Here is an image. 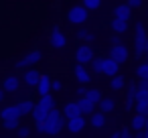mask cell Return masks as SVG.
Segmentation results:
<instances>
[{
    "label": "cell",
    "mask_w": 148,
    "mask_h": 138,
    "mask_svg": "<svg viewBox=\"0 0 148 138\" xmlns=\"http://www.w3.org/2000/svg\"><path fill=\"white\" fill-rule=\"evenodd\" d=\"M77 106H79V110H81V116H91V114L95 112V104L89 102L85 95L77 100Z\"/></svg>",
    "instance_id": "16"
},
{
    "label": "cell",
    "mask_w": 148,
    "mask_h": 138,
    "mask_svg": "<svg viewBox=\"0 0 148 138\" xmlns=\"http://www.w3.org/2000/svg\"><path fill=\"white\" fill-rule=\"evenodd\" d=\"M37 104H41V106H43V108H47L49 112H51V110H55V97H53L51 93H49V95H43Z\"/></svg>",
    "instance_id": "27"
},
{
    "label": "cell",
    "mask_w": 148,
    "mask_h": 138,
    "mask_svg": "<svg viewBox=\"0 0 148 138\" xmlns=\"http://www.w3.org/2000/svg\"><path fill=\"white\" fill-rule=\"evenodd\" d=\"M134 138H144V132H136V134H134Z\"/></svg>",
    "instance_id": "42"
},
{
    "label": "cell",
    "mask_w": 148,
    "mask_h": 138,
    "mask_svg": "<svg viewBox=\"0 0 148 138\" xmlns=\"http://www.w3.org/2000/svg\"><path fill=\"white\" fill-rule=\"evenodd\" d=\"M146 19H148V8H146Z\"/></svg>",
    "instance_id": "47"
},
{
    "label": "cell",
    "mask_w": 148,
    "mask_h": 138,
    "mask_svg": "<svg viewBox=\"0 0 148 138\" xmlns=\"http://www.w3.org/2000/svg\"><path fill=\"white\" fill-rule=\"evenodd\" d=\"M130 128H132L134 132H144V130H146V116L136 114V116L130 120Z\"/></svg>",
    "instance_id": "18"
},
{
    "label": "cell",
    "mask_w": 148,
    "mask_h": 138,
    "mask_svg": "<svg viewBox=\"0 0 148 138\" xmlns=\"http://www.w3.org/2000/svg\"><path fill=\"white\" fill-rule=\"evenodd\" d=\"M138 87H140V89H148V79H140Z\"/></svg>",
    "instance_id": "40"
},
{
    "label": "cell",
    "mask_w": 148,
    "mask_h": 138,
    "mask_svg": "<svg viewBox=\"0 0 148 138\" xmlns=\"http://www.w3.org/2000/svg\"><path fill=\"white\" fill-rule=\"evenodd\" d=\"M136 77L138 79H148V61L146 63H140L136 67Z\"/></svg>",
    "instance_id": "30"
},
{
    "label": "cell",
    "mask_w": 148,
    "mask_h": 138,
    "mask_svg": "<svg viewBox=\"0 0 148 138\" xmlns=\"http://www.w3.org/2000/svg\"><path fill=\"white\" fill-rule=\"evenodd\" d=\"M110 41H112V45H122V39H120V35H114Z\"/></svg>",
    "instance_id": "39"
},
{
    "label": "cell",
    "mask_w": 148,
    "mask_h": 138,
    "mask_svg": "<svg viewBox=\"0 0 148 138\" xmlns=\"http://www.w3.org/2000/svg\"><path fill=\"white\" fill-rule=\"evenodd\" d=\"M136 114H142V116H148V102L146 100H136Z\"/></svg>",
    "instance_id": "29"
},
{
    "label": "cell",
    "mask_w": 148,
    "mask_h": 138,
    "mask_svg": "<svg viewBox=\"0 0 148 138\" xmlns=\"http://www.w3.org/2000/svg\"><path fill=\"white\" fill-rule=\"evenodd\" d=\"M136 100H146V102H148V89H140V87H138V95H136Z\"/></svg>",
    "instance_id": "36"
},
{
    "label": "cell",
    "mask_w": 148,
    "mask_h": 138,
    "mask_svg": "<svg viewBox=\"0 0 148 138\" xmlns=\"http://www.w3.org/2000/svg\"><path fill=\"white\" fill-rule=\"evenodd\" d=\"M81 4L87 8V10H97L101 6V0H81Z\"/></svg>",
    "instance_id": "32"
},
{
    "label": "cell",
    "mask_w": 148,
    "mask_h": 138,
    "mask_svg": "<svg viewBox=\"0 0 148 138\" xmlns=\"http://www.w3.org/2000/svg\"><path fill=\"white\" fill-rule=\"evenodd\" d=\"M87 16H89V10L83 4H75V6H71L67 10V21L71 25H83L87 21Z\"/></svg>",
    "instance_id": "2"
},
{
    "label": "cell",
    "mask_w": 148,
    "mask_h": 138,
    "mask_svg": "<svg viewBox=\"0 0 148 138\" xmlns=\"http://www.w3.org/2000/svg\"><path fill=\"white\" fill-rule=\"evenodd\" d=\"M148 37V33H146V25L142 23V21H138L136 25H134V41H144Z\"/></svg>",
    "instance_id": "20"
},
{
    "label": "cell",
    "mask_w": 148,
    "mask_h": 138,
    "mask_svg": "<svg viewBox=\"0 0 148 138\" xmlns=\"http://www.w3.org/2000/svg\"><path fill=\"white\" fill-rule=\"evenodd\" d=\"M114 19H120V21H128V23H130V19H132V6H130L128 2L116 6V8H114Z\"/></svg>",
    "instance_id": "11"
},
{
    "label": "cell",
    "mask_w": 148,
    "mask_h": 138,
    "mask_svg": "<svg viewBox=\"0 0 148 138\" xmlns=\"http://www.w3.org/2000/svg\"><path fill=\"white\" fill-rule=\"evenodd\" d=\"M85 116H77V118H71V120H67V130L71 132V134H77V132H81L83 128H85Z\"/></svg>",
    "instance_id": "14"
},
{
    "label": "cell",
    "mask_w": 148,
    "mask_h": 138,
    "mask_svg": "<svg viewBox=\"0 0 148 138\" xmlns=\"http://www.w3.org/2000/svg\"><path fill=\"white\" fill-rule=\"evenodd\" d=\"M89 124H91L95 130H101V128L106 126V114H103V112H93V114L89 116Z\"/></svg>",
    "instance_id": "19"
},
{
    "label": "cell",
    "mask_w": 148,
    "mask_h": 138,
    "mask_svg": "<svg viewBox=\"0 0 148 138\" xmlns=\"http://www.w3.org/2000/svg\"><path fill=\"white\" fill-rule=\"evenodd\" d=\"M144 138H148V126H146V130H144Z\"/></svg>",
    "instance_id": "45"
},
{
    "label": "cell",
    "mask_w": 148,
    "mask_h": 138,
    "mask_svg": "<svg viewBox=\"0 0 148 138\" xmlns=\"http://www.w3.org/2000/svg\"><path fill=\"white\" fill-rule=\"evenodd\" d=\"M146 126H148V116H146Z\"/></svg>",
    "instance_id": "46"
},
{
    "label": "cell",
    "mask_w": 148,
    "mask_h": 138,
    "mask_svg": "<svg viewBox=\"0 0 148 138\" xmlns=\"http://www.w3.org/2000/svg\"><path fill=\"white\" fill-rule=\"evenodd\" d=\"M29 134H31V130H29L27 126H21V128L16 130V138H29Z\"/></svg>",
    "instance_id": "34"
},
{
    "label": "cell",
    "mask_w": 148,
    "mask_h": 138,
    "mask_svg": "<svg viewBox=\"0 0 148 138\" xmlns=\"http://www.w3.org/2000/svg\"><path fill=\"white\" fill-rule=\"evenodd\" d=\"M45 130H47V126H45V120H41V122H37V132H41V134H45Z\"/></svg>",
    "instance_id": "38"
},
{
    "label": "cell",
    "mask_w": 148,
    "mask_h": 138,
    "mask_svg": "<svg viewBox=\"0 0 148 138\" xmlns=\"http://www.w3.org/2000/svg\"><path fill=\"white\" fill-rule=\"evenodd\" d=\"M146 55H148V53H146Z\"/></svg>",
    "instance_id": "48"
},
{
    "label": "cell",
    "mask_w": 148,
    "mask_h": 138,
    "mask_svg": "<svg viewBox=\"0 0 148 138\" xmlns=\"http://www.w3.org/2000/svg\"><path fill=\"white\" fill-rule=\"evenodd\" d=\"M37 91H39L41 97H43V95H49V93L53 91V79H51L49 75H41V81H39V85H37Z\"/></svg>",
    "instance_id": "12"
},
{
    "label": "cell",
    "mask_w": 148,
    "mask_h": 138,
    "mask_svg": "<svg viewBox=\"0 0 148 138\" xmlns=\"http://www.w3.org/2000/svg\"><path fill=\"white\" fill-rule=\"evenodd\" d=\"M49 45L53 47V49H63L65 45H67V37H65V33L61 31V29H53L51 31V35H49Z\"/></svg>",
    "instance_id": "5"
},
{
    "label": "cell",
    "mask_w": 148,
    "mask_h": 138,
    "mask_svg": "<svg viewBox=\"0 0 148 138\" xmlns=\"http://www.w3.org/2000/svg\"><path fill=\"white\" fill-rule=\"evenodd\" d=\"M41 75H43L41 71H37V69H33V67H31V69H27V71H25L23 81H25L29 87H37V85H39V81H41Z\"/></svg>",
    "instance_id": "9"
},
{
    "label": "cell",
    "mask_w": 148,
    "mask_h": 138,
    "mask_svg": "<svg viewBox=\"0 0 148 138\" xmlns=\"http://www.w3.org/2000/svg\"><path fill=\"white\" fill-rule=\"evenodd\" d=\"M110 27H112V31H114L116 35H122V33H126V31H128V21L114 19V21L110 23Z\"/></svg>",
    "instance_id": "21"
},
{
    "label": "cell",
    "mask_w": 148,
    "mask_h": 138,
    "mask_svg": "<svg viewBox=\"0 0 148 138\" xmlns=\"http://www.w3.org/2000/svg\"><path fill=\"white\" fill-rule=\"evenodd\" d=\"M91 71L93 73H103V57H95L91 61Z\"/></svg>",
    "instance_id": "31"
},
{
    "label": "cell",
    "mask_w": 148,
    "mask_h": 138,
    "mask_svg": "<svg viewBox=\"0 0 148 138\" xmlns=\"http://www.w3.org/2000/svg\"><path fill=\"white\" fill-rule=\"evenodd\" d=\"M41 59H43L41 51H37V49H35V51H29L23 59H18V61H16V69H31V67H33V65H37Z\"/></svg>",
    "instance_id": "4"
},
{
    "label": "cell",
    "mask_w": 148,
    "mask_h": 138,
    "mask_svg": "<svg viewBox=\"0 0 148 138\" xmlns=\"http://www.w3.org/2000/svg\"><path fill=\"white\" fill-rule=\"evenodd\" d=\"M61 89H63V81L53 79V91H61Z\"/></svg>",
    "instance_id": "37"
},
{
    "label": "cell",
    "mask_w": 148,
    "mask_h": 138,
    "mask_svg": "<svg viewBox=\"0 0 148 138\" xmlns=\"http://www.w3.org/2000/svg\"><path fill=\"white\" fill-rule=\"evenodd\" d=\"M124 85H126V79H124L120 73H118L116 77H112V79H110V87H112L114 91H120V89H124Z\"/></svg>",
    "instance_id": "25"
},
{
    "label": "cell",
    "mask_w": 148,
    "mask_h": 138,
    "mask_svg": "<svg viewBox=\"0 0 148 138\" xmlns=\"http://www.w3.org/2000/svg\"><path fill=\"white\" fill-rule=\"evenodd\" d=\"M85 97H87L89 102H93L95 106H99V104H101V100H103V95H101V91H99V89H87V91H85Z\"/></svg>",
    "instance_id": "22"
},
{
    "label": "cell",
    "mask_w": 148,
    "mask_h": 138,
    "mask_svg": "<svg viewBox=\"0 0 148 138\" xmlns=\"http://www.w3.org/2000/svg\"><path fill=\"white\" fill-rule=\"evenodd\" d=\"M6 130H18L21 126H18V120H4V124H2Z\"/></svg>",
    "instance_id": "33"
},
{
    "label": "cell",
    "mask_w": 148,
    "mask_h": 138,
    "mask_svg": "<svg viewBox=\"0 0 148 138\" xmlns=\"http://www.w3.org/2000/svg\"><path fill=\"white\" fill-rule=\"evenodd\" d=\"M136 95H138V85L132 81L128 83V89H126V110H132L136 106Z\"/></svg>",
    "instance_id": "13"
},
{
    "label": "cell",
    "mask_w": 148,
    "mask_h": 138,
    "mask_svg": "<svg viewBox=\"0 0 148 138\" xmlns=\"http://www.w3.org/2000/svg\"><path fill=\"white\" fill-rule=\"evenodd\" d=\"M47 116H49V110H47V108H43L41 104H37V108H35V112H33L35 122H41V120H45Z\"/></svg>",
    "instance_id": "26"
},
{
    "label": "cell",
    "mask_w": 148,
    "mask_h": 138,
    "mask_svg": "<svg viewBox=\"0 0 148 138\" xmlns=\"http://www.w3.org/2000/svg\"><path fill=\"white\" fill-rule=\"evenodd\" d=\"M23 114H21V108H18V104H14V106H6L2 112H0V118L2 120H18Z\"/></svg>",
    "instance_id": "15"
},
{
    "label": "cell",
    "mask_w": 148,
    "mask_h": 138,
    "mask_svg": "<svg viewBox=\"0 0 148 138\" xmlns=\"http://www.w3.org/2000/svg\"><path fill=\"white\" fill-rule=\"evenodd\" d=\"M120 132H122V136H120V138H132V136H130V130H128V128H124V130H120Z\"/></svg>",
    "instance_id": "41"
},
{
    "label": "cell",
    "mask_w": 148,
    "mask_h": 138,
    "mask_svg": "<svg viewBox=\"0 0 148 138\" xmlns=\"http://www.w3.org/2000/svg\"><path fill=\"white\" fill-rule=\"evenodd\" d=\"M120 136H122V132H114V134H112L110 138H120Z\"/></svg>",
    "instance_id": "43"
},
{
    "label": "cell",
    "mask_w": 148,
    "mask_h": 138,
    "mask_svg": "<svg viewBox=\"0 0 148 138\" xmlns=\"http://www.w3.org/2000/svg\"><path fill=\"white\" fill-rule=\"evenodd\" d=\"M77 39H79V41L89 43V41H93L95 37H93V33H91V31H87V29H79V31H77Z\"/></svg>",
    "instance_id": "28"
},
{
    "label": "cell",
    "mask_w": 148,
    "mask_h": 138,
    "mask_svg": "<svg viewBox=\"0 0 148 138\" xmlns=\"http://www.w3.org/2000/svg\"><path fill=\"white\" fill-rule=\"evenodd\" d=\"M18 108H21V114H23V116H29V114H33V112H35L37 104H33L31 100H23V102L18 104Z\"/></svg>",
    "instance_id": "24"
},
{
    "label": "cell",
    "mask_w": 148,
    "mask_h": 138,
    "mask_svg": "<svg viewBox=\"0 0 148 138\" xmlns=\"http://www.w3.org/2000/svg\"><path fill=\"white\" fill-rule=\"evenodd\" d=\"M2 89H4L6 93H16V91L21 89V77H16V75H6V77L2 79Z\"/></svg>",
    "instance_id": "7"
},
{
    "label": "cell",
    "mask_w": 148,
    "mask_h": 138,
    "mask_svg": "<svg viewBox=\"0 0 148 138\" xmlns=\"http://www.w3.org/2000/svg\"><path fill=\"white\" fill-rule=\"evenodd\" d=\"M63 116H65L67 120H71V118H77V116H81V110H79L77 102H67V104H65V108H63Z\"/></svg>",
    "instance_id": "17"
},
{
    "label": "cell",
    "mask_w": 148,
    "mask_h": 138,
    "mask_svg": "<svg viewBox=\"0 0 148 138\" xmlns=\"http://www.w3.org/2000/svg\"><path fill=\"white\" fill-rule=\"evenodd\" d=\"M114 108H116V100L114 97H103L101 104H99V112H103V114H110Z\"/></svg>",
    "instance_id": "23"
},
{
    "label": "cell",
    "mask_w": 148,
    "mask_h": 138,
    "mask_svg": "<svg viewBox=\"0 0 148 138\" xmlns=\"http://www.w3.org/2000/svg\"><path fill=\"white\" fill-rule=\"evenodd\" d=\"M4 93H6L4 89H0V102H4Z\"/></svg>",
    "instance_id": "44"
},
{
    "label": "cell",
    "mask_w": 148,
    "mask_h": 138,
    "mask_svg": "<svg viewBox=\"0 0 148 138\" xmlns=\"http://www.w3.org/2000/svg\"><path fill=\"white\" fill-rule=\"evenodd\" d=\"M110 57L116 59V61L122 65V63H126V61L130 59V51H128L126 45H112V49H110Z\"/></svg>",
    "instance_id": "6"
},
{
    "label": "cell",
    "mask_w": 148,
    "mask_h": 138,
    "mask_svg": "<svg viewBox=\"0 0 148 138\" xmlns=\"http://www.w3.org/2000/svg\"><path fill=\"white\" fill-rule=\"evenodd\" d=\"M73 77H75L81 85H87V83L91 81V73L85 69V65H79V63H75V67H73Z\"/></svg>",
    "instance_id": "8"
},
{
    "label": "cell",
    "mask_w": 148,
    "mask_h": 138,
    "mask_svg": "<svg viewBox=\"0 0 148 138\" xmlns=\"http://www.w3.org/2000/svg\"><path fill=\"white\" fill-rule=\"evenodd\" d=\"M45 126H47L45 134H49V136H57V134L63 130V126H67L63 112H59L57 108H55V110H51V112H49V116L45 118Z\"/></svg>",
    "instance_id": "1"
},
{
    "label": "cell",
    "mask_w": 148,
    "mask_h": 138,
    "mask_svg": "<svg viewBox=\"0 0 148 138\" xmlns=\"http://www.w3.org/2000/svg\"><path fill=\"white\" fill-rule=\"evenodd\" d=\"M118 69H120V63L112 57H103V75L108 77H116L118 75Z\"/></svg>",
    "instance_id": "10"
},
{
    "label": "cell",
    "mask_w": 148,
    "mask_h": 138,
    "mask_svg": "<svg viewBox=\"0 0 148 138\" xmlns=\"http://www.w3.org/2000/svg\"><path fill=\"white\" fill-rule=\"evenodd\" d=\"M128 4L132 6V10H136V8H142L144 6V0H128Z\"/></svg>",
    "instance_id": "35"
},
{
    "label": "cell",
    "mask_w": 148,
    "mask_h": 138,
    "mask_svg": "<svg viewBox=\"0 0 148 138\" xmlns=\"http://www.w3.org/2000/svg\"><path fill=\"white\" fill-rule=\"evenodd\" d=\"M93 59H95V53H93V47H91L89 43L77 47V51H75V61H77L79 65H87V63H91Z\"/></svg>",
    "instance_id": "3"
}]
</instances>
